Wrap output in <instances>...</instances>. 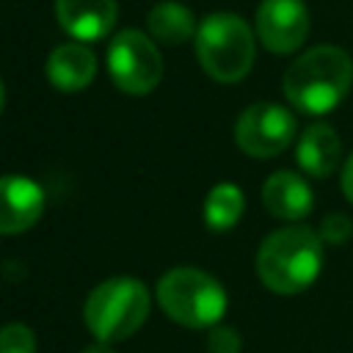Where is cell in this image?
<instances>
[{
    "label": "cell",
    "instance_id": "cell-17",
    "mask_svg": "<svg viewBox=\"0 0 353 353\" xmlns=\"http://www.w3.org/2000/svg\"><path fill=\"white\" fill-rule=\"evenodd\" d=\"M207 347H210V353H240L243 339L232 325L218 323V325H212V331L207 336Z\"/></svg>",
    "mask_w": 353,
    "mask_h": 353
},
{
    "label": "cell",
    "instance_id": "cell-16",
    "mask_svg": "<svg viewBox=\"0 0 353 353\" xmlns=\"http://www.w3.org/2000/svg\"><path fill=\"white\" fill-rule=\"evenodd\" d=\"M0 353H36V334L22 323L0 328Z\"/></svg>",
    "mask_w": 353,
    "mask_h": 353
},
{
    "label": "cell",
    "instance_id": "cell-6",
    "mask_svg": "<svg viewBox=\"0 0 353 353\" xmlns=\"http://www.w3.org/2000/svg\"><path fill=\"white\" fill-rule=\"evenodd\" d=\"M108 72L124 94H149L163 77V58L154 47V39L141 30L116 33L108 47Z\"/></svg>",
    "mask_w": 353,
    "mask_h": 353
},
{
    "label": "cell",
    "instance_id": "cell-3",
    "mask_svg": "<svg viewBox=\"0 0 353 353\" xmlns=\"http://www.w3.org/2000/svg\"><path fill=\"white\" fill-rule=\"evenodd\" d=\"M152 298L143 281L132 276H113L97 284L83 306L85 328L102 342H119L132 336L149 317Z\"/></svg>",
    "mask_w": 353,
    "mask_h": 353
},
{
    "label": "cell",
    "instance_id": "cell-9",
    "mask_svg": "<svg viewBox=\"0 0 353 353\" xmlns=\"http://www.w3.org/2000/svg\"><path fill=\"white\" fill-rule=\"evenodd\" d=\"M44 212V190L19 174L0 176V234H19L39 223Z\"/></svg>",
    "mask_w": 353,
    "mask_h": 353
},
{
    "label": "cell",
    "instance_id": "cell-4",
    "mask_svg": "<svg viewBox=\"0 0 353 353\" xmlns=\"http://www.w3.org/2000/svg\"><path fill=\"white\" fill-rule=\"evenodd\" d=\"M196 55L212 80L240 83L254 66V33L243 17L215 11L196 30Z\"/></svg>",
    "mask_w": 353,
    "mask_h": 353
},
{
    "label": "cell",
    "instance_id": "cell-10",
    "mask_svg": "<svg viewBox=\"0 0 353 353\" xmlns=\"http://www.w3.org/2000/svg\"><path fill=\"white\" fill-rule=\"evenodd\" d=\"M116 0H55L61 28L77 41H97L116 25Z\"/></svg>",
    "mask_w": 353,
    "mask_h": 353
},
{
    "label": "cell",
    "instance_id": "cell-14",
    "mask_svg": "<svg viewBox=\"0 0 353 353\" xmlns=\"http://www.w3.org/2000/svg\"><path fill=\"white\" fill-rule=\"evenodd\" d=\"M146 30L154 41L163 44H182L190 36H196V19L193 11L176 0L157 3L146 17Z\"/></svg>",
    "mask_w": 353,
    "mask_h": 353
},
{
    "label": "cell",
    "instance_id": "cell-1",
    "mask_svg": "<svg viewBox=\"0 0 353 353\" xmlns=\"http://www.w3.org/2000/svg\"><path fill=\"white\" fill-rule=\"evenodd\" d=\"M353 85V61L342 47L320 44L298 55L284 74V97L301 113H331Z\"/></svg>",
    "mask_w": 353,
    "mask_h": 353
},
{
    "label": "cell",
    "instance_id": "cell-2",
    "mask_svg": "<svg viewBox=\"0 0 353 353\" xmlns=\"http://www.w3.org/2000/svg\"><path fill=\"white\" fill-rule=\"evenodd\" d=\"M323 270V237L309 226H284L270 232L256 251L259 281L279 295L303 292Z\"/></svg>",
    "mask_w": 353,
    "mask_h": 353
},
{
    "label": "cell",
    "instance_id": "cell-8",
    "mask_svg": "<svg viewBox=\"0 0 353 353\" xmlns=\"http://www.w3.org/2000/svg\"><path fill=\"white\" fill-rule=\"evenodd\" d=\"M256 36L276 52H295L309 36V11L303 0H262L256 8Z\"/></svg>",
    "mask_w": 353,
    "mask_h": 353
},
{
    "label": "cell",
    "instance_id": "cell-19",
    "mask_svg": "<svg viewBox=\"0 0 353 353\" xmlns=\"http://www.w3.org/2000/svg\"><path fill=\"white\" fill-rule=\"evenodd\" d=\"M342 190H345L347 201L353 204V154L347 157V163H345V168H342Z\"/></svg>",
    "mask_w": 353,
    "mask_h": 353
},
{
    "label": "cell",
    "instance_id": "cell-18",
    "mask_svg": "<svg viewBox=\"0 0 353 353\" xmlns=\"http://www.w3.org/2000/svg\"><path fill=\"white\" fill-rule=\"evenodd\" d=\"M350 232H353V223H350L347 215L331 212V215L323 218V226H320V237H323V240H328V243H342V240L350 237Z\"/></svg>",
    "mask_w": 353,
    "mask_h": 353
},
{
    "label": "cell",
    "instance_id": "cell-11",
    "mask_svg": "<svg viewBox=\"0 0 353 353\" xmlns=\"http://www.w3.org/2000/svg\"><path fill=\"white\" fill-rule=\"evenodd\" d=\"M262 204L270 215L281 221H301L314 207V193L303 176L295 171H276L262 185Z\"/></svg>",
    "mask_w": 353,
    "mask_h": 353
},
{
    "label": "cell",
    "instance_id": "cell-20",
    "mask_svg": "<svg viewBox=\"0 0 353 353\" xmlns=\"http://www.w3.org/2000/svg\"><path fill=\"white\" fill-rule=\"evenodd\" d=\"M83 353H116L113 347H110V342H102V339H97L94 345H88Z\"/></svg>",
    "mask_w": 353,
    "mask_h": 353
},
{
    "label": "cell",
    "instance_id": "cell-21",
    "mask_svg": "<svg viewBox=\"0 0 353 353\" xmlns=\"http://www.w3.org/2000/svg\"><path fill=\"white\" fill-rule=\"evenodd\" d=\"M3 105H6V85H3V80H0V113H3Z\"/></svg>",
    "mask_w": 353,
    "mask_h": 353
},
{
    "label": "cell",
    "instance_id": "cell-5",
    "mask_svg": "<svg viewBox=\"0 0 353 353\" xmlns=\"http://www.w3.org/2000/svg\"><path fill=\"white\" fill-rule=\"evenodd\" d=\"M157 303L179 325L212 328L226 314V290L199 268H174L157 281Z\"/></svg>",
    "mask_w": 353,
    "mask_h": 353
},
{
    "label": "cell",
    "instance_id": "cell-7",
    "mask_svg": "<svg viewBox=\"0 0 353 353\" xmlns=\"http://www.w3.org/2000/svg\"><path fill=\"white\" fill-rule=\"evenodd\" d=\"M295 116L276 102L248 105L237 124L234 141L251 157H276L295 141Z\"/></svg>",
    "mask_w": 353,
    "mask_h": 353
},
{
    "label": "cell",
    "instance_id": "cell-15",
    "mask_svg": "<svg viewBox=\"0 0 353 353\" xmlns=\"http://www.w3.org/2000/svg\"><path fill=\"white\" fill-rule=\"evenodd\" d=\"M245 210V196L234 182H218L204 199V223L212 232H229Z\"/></svg>",
    "mask_w": 353,
    "mask_h": 353
},
{
    "label": "cell",
    "instance_id": "cell-12",
    "mask_svg": "<svg viewBox=\"0 0 353 353\" xmlns=\"http://www.w3.org/2000/svg\"><path fill=\"white\" fill-rule=\"evenodd\" d=\"M295 160L309 176H317V179L331 176L342 163V141L334 132V127L323 121L309 124L298 138Z\"/></svg>",
    "mask_w": 353,
    "mask_h": 353
},
{
    "label": "cell",
    "instance_id": "cell-13",
    "mask_svg": "<svg viewBox=\"0 0 353 353\" xmlns=\"http://www.w3.org/2000/svg\"><path fill=\"white\" fill-rule=\"evenodd\" d=\"M97 74V58L80 41L61 44L47 58V77L58 91H83Z\"/></svg>",
    "mask_w": 353,
    "mask_h": 353
}]
</instances>
